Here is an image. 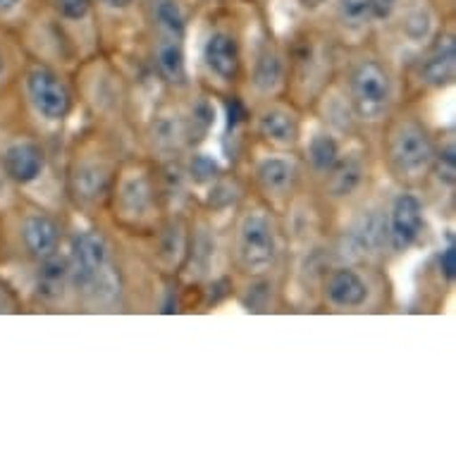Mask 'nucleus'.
I'll return each mask as SVG.
<instances>
[{"mask_svg": "<svg viewBox=\"0 0 456 456\" xmlns=\"http://www.w3.org/2000/svg\"><path fill=\"white\" fill-rule=\"evenodd\" d=\"M69 282V261L65 256L53 254L41 261L38 268V294L44 299H61L65 294V287Z\"/></svg>", "mask_w": 456, "mask_h": 456, "instance_id": "aec40b11", "label": "nucleus"}, {"mask_svg": "<svg viewBox=\"0 0 456 456\" xmlns=\"http://www.w3.org/2000/svg\"><path fill=\"white\" fill-rule=\"evenodd\" d=\"M423 232V203L419 196L399 194L392 203L387 220V237L395 251H406Z\"/></svg>", "mask_w": 456, "mask_h": 456, "instance_id": "423d86ee", "label": "nucleus"}, {"mask_svg": "<svg viewBox=\"0 0 456 456\" xmlns=\"http://www.w3.org/2000/svg\"><path fill=\"white\" fill-rule=\"evenodd\" d=\"M151 22L160 37H173L184 41L187 34V12L180 0H143Z\"/></svg>", "mask_w": 456, "mask_h": 456, "instance_id": "f3484780", "label": "nucleus"}, {"mask_svg": "<svg viewBox=\"0 0 456 456\" xmlns=\"http://www.w3.org/2000/svg\"><path fill=\"white\" fill-rule=\"evenodd\" d=\"M24 247L34 258L44 261L48 256L58 254L61 244V227L44 213L29 216L24 220Z\"/></svg>", "mask_w": 456, "mask_h": 456, "instance_id": "2eb2a0df", "label": "nucleus"}, {"mask_svg": "<svg viewBox=\"0 0 456 456\" xmlns=\"http://www.w3.org/2000/svg\"><path fill=\"white\" fill-rule=\"evenodd\" d=\"M363 182V163L356 156H339L328 173V189L332 196H352Z\"/></svg>", "mask_w": 456, "mask_h": 456, "instance_id": "412c9836", "label": "nucleus"}, {"mask_svg": "<svg viewBox=\"0 0 456 456\" xmlns=\"http://www.w3.org/2000/svg\"><path fill=\"white\" fill-rule=\"evenodd\" d=\"M368 3H370V15H373V22L378 24V22H389L402 0H368Z\"/></svg>", "mask_w": 456, "mask_h": 456, "instance_id": "c756f323", "label": "nucleus"}, {"mask_svg": "<svg viewBox=\"0 0 456 456\" xmlns=\"http://www.w3.org/2000/svg\"><path fill=\"white\" fill-rule=\"evenodd\" d=\"M258 184L268 196L275 199H284L289 196L299 182V167L287 160V158H265L258 170H256Z\"/></svg>", "mask_w": 456, "mask_h": 456, "instance_id": "ddd939ff", "label": "nucleus"}, {"mask_svg": "<svg viewBox=\"0 0 456 456\" xmlns=\"http://www.w3.org/2000/svg\"><path fill=\"white\" fill-rule=\"evenodd\" d=\"M387 160L402 177H420L433 167L435 146L428 129L416 120L396 122L387 136Z\"/></svg>", "mask_w": 456, "mask_h": 456, "instance_id": "f03ea898", "label": "nucleus"}, {"mask_svg": "<svg viewBox=\"0 0 456 456\" xmlns=\"http://www.w3.org/2000/svg\"><path fill=\"white\" fill-rule=\"evenodd\" d=\"M112 182V170L108 165L98 160H82L75 165V170L69 175V187L79 203H96L101 201Z\"/></svg>", "mask_w": 456, "mask_h": 456, "instance_id": "9b49d317", "label": "nucleus"}, {"mask_svg": "<svg viewBox=\"0 0 456 456\" xmlns=\"http://www.w3.org/2000/svg\"><path fill=\"white\" fill-rule=\"evenodd\" d=\"M115 199H118L122 217H127L132 223L146 220L153 210V203H156V189H153L149 173L134 170V173L122 175Z\"/></svg>", "mask_w": 456, "mask_h": 456, "instance_id": "0eeeda50", "label": "nucleus"}, {"mask_svg": "<svg viewBox=\"0 0 456 456\" xmlns=\"http://www.w3.org/2000/svg\"><path fill=\"white\" fill-rule=\"evenodd\" d=\"M349 96L354 110L366 120L380 118L392 98L389 72L378 61H361L349 77Z\"/></svg>", "mask_w": 456, "mask_h": 456, "instance_id": "20e7f679", "label": "nucleus"}, {"mask_svg": "<svg viewBox=\"0 0 456 456\" xmlns=\"http://www.w3.org/2000/svg\"><path fill=\"white\" fill-rule=\"evenodd\" d=\"M335 17L349 31H363L375 24L368 0H335Z\"/></svg>", "mask_w": 456, "mask_h": 456, "instance_id": "5701e85b", "label": "nucleus"}, {"mask_svg": "<svg viewBox=\"0 0 456 456\" xmlns=\"http://www.w3.org/2000/svg\"><path fill=\"white\" fill-rule=\"evenodd\" d=\"M325 297L337 308H359L368 299V284L354 268H337L330 273Z\"/></svg>", "mask_w": 456, "mask_h": 456, "instance_id": "f8f14e48", "label": "nucleus"}, {"mask_svg": "<svg viewBox=\"0 0 456 456\" xmlns=\"http://www.w3.org/2000/svg\"><path fill=\"white\" fill-rule=\"evenodd\" d=\"M395 15H399V29L411 44H428L433 38L435 12L426 0H402Z\"/></svg>", "mask_w": 456, "mask_h": 456, "instance_id": "4468645a", "label": "nucleus"}, {"mask_svg": "<svg viewBox=\"0 0 456 456\" xmlns=\"http://www.w3.org/2000/svg\"><path fill=\"white\" fill-rule=\"evenodd\" d=\"M337 158H339V146H337L335 136L318 134L308 143V160L318 175H328L332 165L337 163Z\"/></svg>", "mask_w": 456, "mask_h": 456, "instance_id": "b1692460", "label": "nucleus"}, {"mask_svg": "<svg viewBox=\"0 0 456 456\" xmlns=\"http://www.w3.org/2000/svg\"><path fill=\"white\" fill-rule=\"evenodd\" d=\"M156 65H158V72L163 75V79L167 84L187 82V62H184L182 38L160 37V34H158Z\"/></svg>", "mask_w": 456, "mask_h": 456, "instance_id": "6ab92c4d", "label": "nucleus"}, {"mask_svg": "<svg viewBox=\"0 0 456 456\" xmlns=\"http://www.w3.org/2000/svg\"><path fill=\"white\" fill-rule=\"evenodd\" d=\"M433 163H437V173H440V180L447 182V184H454V173H456L454 143H449L447 151H440V153H435Z\"/></svg>", "mask_w": 456, "mask_h": 456, "instance_id": "cd10ccee", "label": "nucleus"}, {"mask_svg": "<svg viewBox=\"0 0 456 456\" xmlns=\"http://www.w3.org/2000/svg\"><path fill=\"white\" fill-rule=\"evenodd\" d=\"M184 136H187V122L177 120V115H175V118H163L158 122L153 139L160 149H175L184 142Z\"/></svg>", "mask_w": 456, "mask_h": 456, "instance_id": "393cba45", "label": "nucleus"}, {"mask_svg": "<svg viewBox=\"0 0 456 456\" xmlns=\"http://www.w3.org/2000/svg\"><path fill=\"white\" fill-rule=\"evenodd\" d=\"M304 5H308V8H318V5H322V3H328V0H301Z\"/></svg>", "mask_w": 456, "mask_h": 456, "instance_id": "72a5a7b5", "label": "nucleus"}, {"mask_svg": "<svg viewBox=\"0 0 456 456\" xmlns=\"http://www.w3.org/2000/svg\"><path fill=\"white\" fill-rule=\"evenodd\" d=\"M237 261L247 273L261 275L275 265L277 240L270 217L263 210H251L237 227Z\"/></svg>", "mask_w": 456, "mask_h": 456, "instance_id": "7ed1b4c3", "label": "nucleus"}, {"mask_svg": "<svg viewBox=\"0 0 456 456\" xmlns=\"http://www.w3.org/2000/svg\"><path fill=\"white\" fill-rule=\"evenodd\" d=\"M31 103L45 120H62L72 108V94L61 77L48 68H34L27 77Z\"/></svg>", "mask_w": 456, "mask_h": 456, "instance_id": "39448f33", "label": "nucleus"}, {"mask_svg": "<svg viewBox=\"0 0 456 456\" xmlns=\"http://www.w3.org/2000/svg\"><path fill=\"white\" fill-rule=\"evenodd\" d=\"M258 132H261L265 142H270L273 146H280V149H292L301 136L299 120L284 108L263 110L261 118H258Z\"/></svg>", "mask_w": 456, "mask_h": 456, "instance_id": "dca6fc26", "label": "nucleus"}, {"mask_svg": "<svg viewBox=\"0 0 456 456\" xmlns=\"http://www.w3.org/2000/svg\"><path fill=\"white\" fill-rule=\"evenodd\" d=\"M98 5H103L105 10H112V12H125V10L134 8L136 3L142 0H96Z\"/></svg>", "mask_w": 456, "mask_h": 456, "instance_id": "2f4dec72", "label": "nucleus"}, {"mask_svg": "<svg viewBox=\"0 0 456 456\" xmlns=\"http://www.w3.org/2000/svg\"><path fill=\"white\" fill-rule=\"evenodd\" d=\"M387 241V217H382L378 210H373V213L361 216L346 230L345 254L349 258H366L370 254H378Z\"/></svg>", "mask_w": 456, "mask_h": 456, "instance_id": "6e6552de", "label": "nucleus"}, {"mask_svg": "<svg viewBox=\"0 0 456 456\" xmlns=\"http://www.w3.org/2000/svg\"><path fill=\"white\" fill-rule=\"evenodd\" d=\"M284 75V65L280 53L273 48V45H265L261 53H258V61H256L254 69V84L256 89L263 91V94H270L275 91L280 84H282Z\"/></svg>", "mask_w": 456, "mask_h": 456, "instance_id": "4be33fe9", "label": "nucleus"}, {"mask_svg": "<svg viewBox=\"0 0 456 456\" xmlns=\"http://www.w3.org/2000/svg\"><path fill=\"white\" fill-rule=\"evenodd\" d=\"M191 177H194L196 182H210L216 180L217 177V165L213 163V158L208 156H196L194 160H191Z\"/></svg>", "mask_w": 456, "mask_h": 456, "instance_id": "c85d7f7f", "label": "nucleus"}, {"mask_svg": "<svg viewBox=\"0 0 456 456\" xmlns=\"http://www.w3.org/2000/svg\"><path fill=\"white\" fill-rule=\"evenodd\" d=\"M203 62L210 69V75L220 77L224 82H232L240 75L241 55L237 38L224 29L210 31L203 44Z\"/></svg>", "mask_w": 456, "mask_h": 456, "instance_id": "1a4fd4ad", "label": "nucleus"}, {"mask_svg": "<svg viewBox=\"0 0 456 456\" xmlns=\"http://www.w3.org/2000/svg\"><path fill=\"white\" fill-rule=\"evenodd\" d=\"M69 280L77 289L96 301H108L120 292L118 270L112 263L110 244L101 232H82L75 237Z\"/></svg>", "mask_w": 456, "mask_h": 456, "instance_id": "f257e3e1", "label": "nucleus"}, {"mask_svg": "<svg viewBox=\"0 0 456 456\" xmlns=\"http://www.w3.org/2000/svg\"><path fill=\"white\" fill-rule=\"evenodd\" d=\"M440 268H442V273H444V277H449V280L454 277V270H456V248H454V244H449V247L442 251Z\"/></svg>", "mask_w": 456, "mask_h": 456, "instance_id": "7c9ffc66", "label": "nucleus"}, {"mask_svg": "<svg viewBox=\"0 0 456 456\" xmlns=\"http://www.w3.org/2000/svg\"><path fill=\"white\" fill-rule=\"evenodd\" d=\"M213 120H216V112H213V108H210L206 101H201V103L191 110V122L187 125L189 139H194V136L196 139H201V136L210 129Z\"/></svg>", "mask_w": 456, "mask_h": 456, "instance_id": "bb28decb", "label": "nucleus"}, {"mask_svg": "<svg viewBox=\"0 0 456 456\" xmlns=\"http://www.w3.org/2000/svg\"><path fill=\"white\" fill-rule=\"evenodd\" d=\"M27 0H0V17H10L22 10Z\"/></svg>", "mask_w": 456, "mask_h": 456, "instance_id": "473e14b6", "label": "nucleus"}, {"mask_svg": "<svg viewBox=\"0 0 456 456\" xmlns=\"http://www.w3.org/2000/svg\"><path fill=\"white\" fill-rule=\"evenodd\" d=\"M456 69V44L452 31H442L428 48L423 65H420V77L428 86L442 89L454 82Z\"/></svg>", "mask_w": 456, "mask_h": 456, "instance_id": "9d476101", "label": "nucleus"}, {"mask_svg": "<svg viewBox=\"0 0 456 456\" xmlns=\"http://www.w3.org/2000/svg\"><path fill=\"white\" fill-rule=\"evenodd\" d=\"M45 165L44 151L37 143H15L5 153V173L20 184H29L41 175Z\"/></svg>", "mask_w": 456, "mask_h": 456, "instance_id": "a211bd4d", "label": "nucleus"}, {"mask_svg": "<svg viewBox=\"0 0 456 456\" xmlns=\"http://www.w3.org/2000/svg\"><path fill=\"white\" fill-rule=\"evenodd\" d=\"M96 8V0H53V10L62 22H86Z\"/></svg>", "mask_w": 456, "mask_h": 456, "instance_id": "a878e982", "label": "nucleus"}]
</instances>
